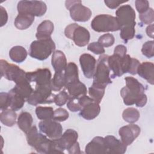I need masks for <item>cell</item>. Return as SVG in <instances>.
Listing matches in <instances>:
<instances>
[{"label": "cell", "instance_id": "26", "mask_svg": "<svg viewBox=\"0 0 154 154\" xmlns=\"http://www.w3.org/2000/svg\"><path fill=\"white\" fill-rule=\"evenodd\" d=\"M13 89L26 99H27L34 91V89L32 88L30 82L27 78L16 83V85Z\"/></svg>", "mask_w": 154, "mask_h": 154}, {"label": "cell", "instance_id": "10", "mask_svg": "<svg viewBox=\"0 0 154 154\" xmlns=\"http://www.w3.org/2000/svg\"><path fill=\"white\" fill-rule=\"evenodd\" d=\"M1 76L17 83L26 78V72L17 66L10 64L6 60H1Z\"/></svg>", "mask_w": 154, "mask_h": 154}, {"label": "cell", "instance_id": "42", "mask_svg": "<svg viewBox=\"0 0 154 154\" xmlns=\"http://www.w3.org/2000/svg\"><path fill=\"white\" fill-rule=\"evenodd\" d=\"M153 45L154 42L153 40L147 41L144 43L141 49V52L143 55L149 58L153 57L154 56Z\"/></svg>", "mask_w": 154, "mask_h": 154}, {"label": "cell", "instance_id": "49", "mask_svg": "<svg viewBox=\"0 0 154 154\" xmlns=\"http://www.w3.org/2000/svg\"><path fill=\"white\" fill-rule=\"evenodd\" d=\"M0 13H1V26L2 27L6 24L8 20V14L5 9L2 6H0Z\"/></svg>", "mask_w": 154, "mask_h": 154}, {"label": "cell", "instance_id": "32", "mask_svg": "<svg viewBox=\"0 0 154 154\" xmlns=\"http://www.w3.org/2000/svg\"><path fill=\"white\" fill-rule=\"evenodd\" d=\"M17 114L12 109H7L1 111L0 114L1 122L6 126L11 127L16 123Z\"/></svg>", "mask_w": 154, "mask_h": 154}, {"label": "cell", "instance_id": "15", "mask_svg": "<svg viewBox=\"0 0 154 154\" xmlns=\"http://www.w3.org/2000/svg\"><path fill=\"white\" fill-rule=\"evenodd\" d=\"M141 132L140 128L135 124H130L120 128L119 134L122 142L126 146L131 144L138 137Z\"/></svg>", "mask_w": 154, "mask_h": 154}, {"label": "cell", "instance_id": "8", "mask_svg": "<svg viewBox=\"0 0 154 154\" xmlns=\"http://www.w3.org/2000/svg\"><path fill=\"white\" fill-rule=\"evenodd\" d=\"M65 5L69 10L71 18L76 22H87L91 16V10L83 5L81 1H66Z\"/></svg>", "mask_w": 154, "mask_h": 154}, {"label": "cell", "instance_id": "16", "mask_svg": "<svg viewBox=\"0 0 154 154\" xmlns=\"http://www.w3.org/2000/svg\"><path fill=\"white\" fill-rule=\"evenodd\" d=\"M95 58L89 54H83L79 57V63L84 76L88 79L93 77L96 67Z\"/></svg>", "mask_w": 154, "mask_h": 154}, {"label": "cell", "instance_id": "44", "mask_svg": "<svg viewBox=\"0 0 154 154\" xmlns=\"http://www.w3.org/2000/svg\"><path fill=\"white\" fill-rule=\"evenodd\" d=\"M87 49L96 55H102L105 52L103 47L97 42L90 43L87 46Z\"/></svg>", "mask_w": 154, "mask_h": 154}, {"label": "cell", "instance_id": "41", "mask_svg": "<svg viewBox=\"0 0 154 154\" xmlns=\"http://www.w3.org/2000/svg\"><path fill=\"white\" fill-rule=\"evenodd\" d=\"M69 117L68 111L63 108H59L56 109L54 112L53 120L57 122H64Z\"/></svg>", "mask_w": 154, "mask_h": 154}, {"label": "cell", "instance_id": "19", "mask_svg": "<svg viewBox=\"0 0 154 154\" xmlns=\"http://www.w3.org/2000/svg\"><path fill=\"white\" fill-rule=\"evenodd\" d=\"M100 111L99 103L93 100L82 106L80 110L79 115L87 120H91L99 114Z\"/></svg>", "mask_w": 154, "mask_h": 154}, {"label": "cell", "instance_id": "28", "mask_svg": "<svg viewBox=\"0 0 154 154\" xmlns=\"http://www.w3.org/2000/svg\"><path fill=\"white\" fill-rule=\"evenodd\" d=\"M33 119L31 114L28 112H21L17 118L18 127L25 134L32 128Z\"/></svg>", "mask_w": 154, "mask_h": 154}, {"label": "cell", "instance_id": "34", "mask_svg": "<svg viewBox=\"0 0 154 154\" xmlns=\"http://www.w3.org/2000/svg\"><path fill=\"white\" fill-rule=\"evenodd\" d=\"M105 88L103 87L92 84L88 89V93L91 98L95 102L100 103L105 94Z\"/></svg>", "mask_w": 154, "mask_h": 154}, {"label": "cell", "instance_id": "48", "mask_svg": "<svg viewBox=\"0 0 154 154\" xmlns=\"http://www.w3.org/2000/svg\"><path fill=\"white\" fill-rule=\"evenodd\" d=\"M126 51L127 49L126 46L122 45H119L116 46L114 50V54L120 57H124L126 54Z\"/></svg>", "mask_w": 154, "mask_h": 154}, {"label": "cell", "instance_id": "30", "mask_svg": "<svg viewBox=\"0 0 154 154\" xmlns=\"http://www.w3.org/2000/svg\"><path fill=\"white\" fill-rule=\"evenodd\" d=\"M64 76L66 80V85L76 81L79 79L78 69L76 64L73 62H70L67 64L64 70Z\"/></svg>", "mask_w": 154, "mask_h": 154}, {"label": "cell", "instance_id": "3", "mask_svg": "<svg viewBox=\"0 0 154 154\" xmlns=\"http://www.w3.org/2000/svg\"><path fill=\"white\" fill-rule=\"evenodd\" d=\"M55 49V44L51 38L39 39L33 41L29 47V54L35 59L45 60L47 59Z\"/></svg>", "mask_w": 154, "mask_h": 154}, {"label": "cell", "instance_id": "1", "mask_svg": "<svg viewBox=\"0 0 154 154\" xmlns=\"http://www.w3.org/2000/svg\"><path fill=\"white\" fill-rule=\"evenodd\" d=\"M125 80L126 86L120 90L124 103L126 105L135 104L137 107H143L147 103V98L143 84L132 76H127Z\"/></svg>", "mask_w": 154, "mask_h": 154}, {"label": "cell", "instance_id": "20", "mask_svg": "<svg viewBox=\"0 0 154 154\" xmlns=\"http://www.w3.org/2000/svg\"><path fill=\"white\" fill-rule=\"evenodd\" d=\"M137 73L146 79L151 85L154 84V65L151 62H143L140 64Z\"/></svg>", "mask_w": 154, "mask_h": 154}, {"label": "cell", "instance_id": "37", "mask_svg": "<svg viewBox=\"0 0 154 154\" xmlns=\"http://www.w3.org/2000/svg\"><path fill=\"white\" fill-rule=\"evenodd\" d=\"M70 98V96L64 90L61 91L57 94H55L54 97V102L59 106H61L66 103Z\"/></svg>", "mask_w": 154, "mask_h": 154}, {"label": "cell", "instance_id": "23", "mask_svg": "<svg viewBox=\"0 0 154 154\" xmlns=\"http://www.w3.org/2000/svg\"><path fill=\"white\" fill-rule=\"evenodd\" d=\"M54 28V23L51 20H46L42 22L37 28L35 36L37 40L51 38Z\"/></svg>", "mask_w": 154, "mask_h": 154}, {"label": "cell", "instance_id": "18", "mask_svg": "<svg viewBox=\"0 0 154 154\" xmlns=\"http://www.w3.org/2000/svg\"><path fill=\"white\" fill-rule=\"evenodd\" d=\"M85 152L87 154L107 153L105 139L102 137H95L85 146Z\"/></svg>", "mask_w": 154, "mask_h": 154}, {"label": "cell", "instance_id": "7", "mask_svg": "<svg viewBox=\"0 0 154 154\" xmlns=\"http://www.w3.org/2000/svg\"><path fill=\"white\" fill-rule=\"evenodd\" d=\"M51 85H35V90L26 99L27 102L32 105L51 103L54 102L55 94L52 93Z\"/></svg>", "mask_w": 154, "mask_h": 154}, {"label": "cell", "instance_id": "2", "mask_svg": "<svg viewBox=\"0 0 154 154\" xmlns=\"http://www.w3.org/2000/svg\"><path fill=\"white\" fill-rule=\"evenodd\" d=\"M28 144L40 153H55V149L53 140L48 138L38 132L35 126H32L26 133Z\"/></svg>", "mask_w": 154, "mask_h": 154}, {"label": "cell", "instance_id": "27", "mask_svg": "<svg viewBox=\"0 0 154 154\" xmlns=\"http://www.w3.org/2000/svg\"><path fill=\"white\" fill-rule=\"evenodd\" d=\"M34 21V16L23 13H18L14 20L15 26L20 30L28 28Z\"/></svg>", "mask_w": 154, "mask_h": 154}, {"label": "cell", "instance_id": "17", "mask_svg": "<svg viewBox=\"0 0 154 154\" xmlns=\"http://www.w3.org/2000/svg\"><path fill=\"white\" fill-rule=\"evenodd\" d=\"M104 139L107 149V154H123L126 151L127 146L115 137L107 135Z\"/></svg>", "mask_w": 154, "mask_h": 154}, {"label": "cell", "instance_id": "12", "mask_svg": "<svg viewBox=\"0 0 154 154\" xmlns=\"http://www.w3.org/2000/svg\"><path fill=\"white\" fill-rule=\"evenodd\" d=\"M116 19L121 28L135 27L136 14L134 8L128 4L120 6L116 11Z\"/></svg>", "mask_w": 154, "mask_h": 154}, {"label": "cell", "instance_id": "14", "mask_svg": "<svg viewBox=\"0 0 154 154\" xmlns=\"http://www.w3.org/2000/svg\"><path fill=\"white\" fill-rule=\"evenodd\" d=\"M51 72L47 68L38 69L34 72H26V78L31 82H35V85H48L51 84Z\"/></svg>", "mask_w": 154, "mask_h": 154}, {"label": "cell", "instance_id": "9", "mask_svg": "<svg viewBox=\"0 0 154 154\" xmlns=\"http://www.w3.org/2000/svg\"><path fill=\"white\" fill-rule=\"evenodd\" d=\"M17 8L18 13L40 17L46 13L47 6L42 1H20L17 4Z\"/></svg>", "mask_w": 154, "mask_h": 154}, {"label": "cell", "instance_id": "11", "mask_svg": "<svg viewBox=\"0 0 154 154\" xmlns=\"http://www.w3.org/2000/svg\"><path fill=\"white\" fill-rule=\"evenodd\" d=\"M78 134L77 132L72 129H67L60 137L52 139L56 150V153H64L65 150L69 151L74 144L78 142Z\"/></svg>", "mask_w": 154, "mask_h": 154}, {"label": "cell", "instance_id": "31", "mask_svg": "<svg viewBox=\"0 0 154 154\" xmlns=\"http://www.w3.org/2000/svg\"><path fill=\"white\" fill-rule=\"evenodd\" d=\"M8 94L10 97V108L15 111L21 109L25 103L26 99L13 88L9 91Z\"/></svg>", "mask_w": 154, "mask_h": 154}, {"label": "cell", "instance_id": "29", "mask_svg": "<svg viewBox=\"0 0 154 154\" xmlns=\"http://www.w3.org/2000/svg\"><path fill=\"white\" fill-rule=\"evenodd\" d=\"M27 51L25 48L21 46H15L11 48L9 51L10 59L17 63H20L25 60L27 57Z\"/></svg>", "mask_w": 154, "mask_h": 154}, {"label": "cell", "instance_id": "46", "mask_svg": "<svg viewBox=\"0 0 154 154\" xmlns=\"http://www.w3.org/2000/svg\"><path fill=\"white\" fill-rule=\"evenodd\" d=\"M135 7L139 14H141L146 11L149 7V2L147 0H136Z\"/></svg>", "mask_w": 154, "mask_h": 154}, {"label": "cell", "instance_id": "51", "mask_svg": "<svg viewBox=\"0 0 154 154\" xmlns=\"http://www.w3.org/2000/svg\"><path fill=\"white\" fill-rule=\"evenodd\" d=\"M146 32L147 35L151 37V38H153V24H150L149 25L146 29Z\"/></svg>", "mask_w": 154, "mask_h": 154}, {"label": "cell", "instance_id": "43", "mask_svg": "<svg viewBox=\"0 0 154 154\" xmlns=\"http://www.w3.org/2000/svg\"><path fill=\"white\" fill-rule=\"evenodd\" d=\"M79 97H70L67 103V107L72 112H77L81 109L79 103Z\"/></svg>", "mask_w": 154, "mask_h": 154}, {"label": "cell", "instance_id": "35", "mask_svg": "<svg viewBox=\"0 0 154 154\" xmlns=\"http://www.w3.org/2000/svg\"><path fill=\"white\" fill-rule=\"evenodd\" d=\"M54 109L51 106H38L35 108V114L37 118L42 120H51L53 119Z\"/></svg>", "mask_w": 154, "mask_h": 154}, {"label": "cell", "instance_id": "13", "mask_svg": "<svg viewBox=\"0 0 154 154\" xmlns=\"http://www.w3.org/2000/svg\"><path fill=\"white\" fill-rule=\"evenodd\" d=\"M39 129L51 139H56L61 137L63 128L61 124L53 119L42 120L38 123Z\"/></svg>", "mask_w": 154, "mask_h": 154}, {"label": "cell", "instance_id": "24", "mask_svg": "<svg viewBox=\"0 0 154 154\" xmlns=\"http://www.w3.org/2000/svg\"><path fill=\"white\" fill-rule=\"evenodd\" d=\"M65 87L70 97H80L85 95L87 92L85 85L79 80L69 83Z\"/></svg>", "mask_w": 154, "mask_h": 154}, {"label": "cell", "instance_id": "45", "mask_svg": "<svg viewBox=\"0 0 154 154\" xmlns=\"http://www.w3.org/2000/svg\"><path fill=\"white\" fill-rule=\"evenodd\" d=\"M1 110L7 109L10 106V97L8 93L1 92L0 93Z\"/></svg>", "mask_w": 154, "mask_h": 154}, {"label": "cell", "instance_id": "39", "mask_svg": "<svg viewBox=\"0 0 154 154\" xmlns=\"http://www.w3.org/2000/svg\"><path fill=\"white\" fill-rule=\"evenodd\" d=\"M139 18L141 22L146 25H150L154 20V11L152 8H149L146 11L140 14Z\"/></svg>", "mask_w": 154, "mask_h": 154}, {"label": "cell", "instance_id": "22", "mask_svg": "<svg viewBox=\"0 0 154 154\" xmlns=\"http://www.w3.org/2000/svg\"><path fill=\"white\" fill-rule=\"evenodd\" d=\"M51 64L55 72H63L65 70L67 63L64 54L61 51H55L53 52Z\"/></svg>", "mask_w": 154, "mask_h": 154}, {"label": "cell", "instance_id": "25", "mask_svg": "<svg viewBox=\"0 0 154 154\" xmlns=\"http://www.w3.org/2000/svg\"><path fill=\"white\" fill-rule=\"evenodd\" d=\"M140 64V63L138 60L134 58H132L128 54H126L123 57V73H129L132 75L137 74V69Z\"/></svg>", "mask_w": 154, "mask_h": 154}, {"label": "cell", "instance_id": "21", "mask_svg": "<svg viewBox=\"0 0 154 154\" xmlns=\"http://www.w3.org/2000/svg\"><path fill=\"white\" fill-rule=\"evenodd\" d=\"M123 57L115 54L108 56V64L110 70L113 73V76H121L124 74L123 72Z\"/></svg>", "mask_w": 154, "mask_h": 154}, {"label": "cell", "instance_id": "40", "mask_svg": "<svg viewBox=\"0 0 154 154\" xmlns=\"http://www.w3.org/2000/svg\"><path fill=\"white\" fill-rule=\"evenodd\" d=\"M115 38L112 34L107 33L99 37L97 42H99L103 47H109L114 45Z\"/></svg>", "mask_w": 154, "mask_h": 154}, {"label": "cell", "instance_id": "50", "mask_svg": "<svg viewBox=\"0 0 154 154\" xmlns=\"http://www.w3.org/2000/svg\"><path fill=\"white\" fill-rule=\"evenodd\" d=\"M69 153L70 154H76V153H80L81 151H80V147H79V143L76 142L74 146L68 151Z\"/></svg>", "mask_w": 154, "mask_h": 154}, {"label": "cell", "instance_id": "36", "mask_svg": "<svg viewBox=\"0 0 154 154\" xmlns=\"http://www.w3.org/2000/svg\"><path fill=\"white\" fill-rule=\"evenodd\" d=\"M140 116L138 110L135 108L130 107L125 109L122 113L123 120L129 123H134L138 121Z\"/></svg>", "mask_w": 154, "mask_h": 154}, {"label": "cell", "instance_id": "6", "mask_svg": "<svg viewBox=\"0 0 154 154\" xmlns=\"http://www.w3.org/2000/svg\"><path fill=\"white\" fill-rule=\"evenodd\" d=\"M64 34L66 37L73 40L75 45L79 47L86 46L90 38L89 31L76 23L67 25L65 28Z\"/></svg>", "mask_w": 154, "mask_h": 154}, {"label": "cell", "instance_id": "33", "mask_svg": "<svg viewBox=\"0 0 154 154\" xmlns=\"http://www.w3.org/2000/svg\"><path fill=\"white\" fill-rule=\"evenodd\" d=\"M66 80L64 72H55L51 80V88L52 91H60L63 87H65Z\"/></svg>", "mask_w": 154, "mask_h": 154}, {"label": "cell", "instance_id": "38", "mask_svg": "<svg viewBox=\"0 0 154 154\" xmlns=\"http://www.w3.org/2000/svg\"><path fill=\"white\" fill-rule=\"evenodd\" d=\"M120 36L122 40L125 42H128L129 40L132 39L135 34V27H125L120 28Z\"/></svg>", "mask_w": 154, "mask_h": 154}, {"label": "cell", "instance_id": "5", "mask_svg": "<svg viewBox=\"0 0 154 154\" xmlns=\"http://www.w3.org/2000/svg\"><path fill=\"white\" fill-rule=\"evenodd\" d=\"M108 55H102L100 56L96 63V67L93 75V84L106 88L108 84L111 83L109 76L110 69L108 64Z\"/></svg>", "mask_w": 154, "mask_h": 154}, {"label": "cell", "instance_id": "47", "mask_svg": "<svg viewBox=\"0 0 154 154\" xmlns=\"http://www.w3.org/2000/svg\"><path fill=\"white\" fill-rule=\"evenodd\" d=\"M126 2H128V1H117V0H105L104 1L105 4L106 5L111 8V9H115L118 6H119L120 4H122L123 3H125Z\"/></svg>", "mask_w": 154, "mask_h": 154}, {"label": "cell", "instance_id": "4", "mask_svg": "<svg viewBox=\"0 0 154 154\" xmlns=\"http://www.w3.org/2000/svg\"><path fill=\"white\" fill-rule=\"evenodd\" d=\"M91 28L98 32H114L120 29V26L116 17L109 14H99L91 22Z\"/></svg>", "mask_w": 154, "mask_h": 154}]
</instances>
